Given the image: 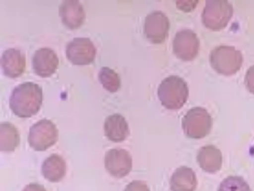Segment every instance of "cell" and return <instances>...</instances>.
Listing matches in <instances>:
<instances>
[{"instance_id": "obj_21", "label": "cell", "mask_w": 254, "mask_h": 191, "mask_svg": "<svg viewBox=\"0 0 254 191\" xmlns=\"http://www.w3.org/2000/svg\"><path fill=\"white\" fill-rule=\"evenodd\" d=\"M124 191H150V190L144 181L134 180L126 186Z\"/></svg>"}, {"instance_id": "obj_4", "label": "cell", "mask_w": 254, "mask_h": 191, "mask_svg": "<svg viewBox=\"0 0 254 191\" xmlns=\"http://www.w3.org/2000/svg\"><path fill=\"white\" fill-rule=\"evenodd\" d=\"M182 126L184 134L193 139H201L210 133L212 119L207 110L202 107H193L183 116Z\"/></svg>"}, {"instance_id": "obj_5", "label": "cell", "mask_w": 254, "mask_h": 191, "mask_svg": "<svg viewBox=\"0 0 254 191\" xmlns=\"http://www.w3.org/2000/svg\"><path fill=\"white\" fill-rule=\"evenodd\" d=\"M233 14V5L228 0H206L201 14L202 22L206 28L219 30L227 25Z\"/></svg>"}, {"instance_id": "obj_15", "label": "cell", "mask_w": 254, "mask_h": 191, "mask_svg": "<svg viewBox=\"0 0 254 191\" xmlns=\"http://www.w3.org/2000/svg\"><path fill=\"white\" fill-rule=\"evenodd\" d=\"M196 159L202 170L209 173H216L222 167V153L213 145L202 147L197 153Z\"/></svg>"}, {"instance_id": "obj_11", "label": "cell", "mask_w": 254, "mask_h": 191, "mask_svg": "<svg viewBox=\"0 0 254 191\" xmlns=\"http://www.w3.org/2000/svg\"><path fill=\"white\" fill-rule=\"evenodd\" d=\"M59 63L54 50L49 47H41L34 52L32 68L35 73L42 78L49 77L55 73Z\"/></svg>"}, {"instance_id": "obj_12", "label": "cell", "mask_w": 254, "mask_h": 191, "mask_svg": "<svg viewBox=\"0 0 254 191\" xmlns=\"http://www.w3.org/2000/svg\"><path fill=\"white\" fill-rule=\"evenodd\" d=\"M59 14L62 23L70 29L80 27L86 17L84 7L77 0L63 1L59 6Z\"/></svg>"}, {"instance_id": "obj_2", "label": "cell", "mask_w": 254, "mask_h": 191, "mask_svg": "<svg viewBox=\"0 0 254 191\" xmlns=\"http://www.w3.org/2000/svg\"><path fill=\"white\" fill-rule=\"evenodd\" d=\"M189 88L183 78L170 75L164 78L159 84L157 95L162 105L168 109L181 108L189 96Z\"/></svg>"}, {"instance_id": "obj_3", "label": "cell", "mask_w": 254, "mask_h": 191, "mask_svg": "<svg viewBox=\"0 0 254 191\" xmlns=\"http://www.w3.org/2000/svg\"><path fill=\"white\" fill-rule=\"evenodd\" d=\"M209 62L217 73L229 76L239 71L243 62L240 50L232 46L221 45L213 49L209 54Z\"/></svg>"}, {"instance_id": "obj_8", "label": "cell", "mask_w": 254, "mask_h": 191, "mask_svg": "<svg viewBox=\"0 0 254 191\" xmlns=\"http://www.w3.org/2000/svg\"><path fill=\"white\" fill-rule=\"evenodd\" d=\"M200 47L197 34L191 29L178 31L173 41V50L175 55L184 61H190L198 54Z\"/></svg>"}, {"instance_id": "obj_13", "label": "cell", "mask_w": 254, "mask_h": 191, "mask_svg": "<svg viewBox=\"0 0 254 191\" xmlns=\"http://www.w3.org/2000/svg\"><path fill=\"white\" fill-rule=\"evenodd\" d=\"M0 64L3 73L5 76L10 78H17L25 71V56L20 50L10 48L2 53Z\"/></svg>"}, {"instance_id": "obj_16", "label": "cell", "mask_w": 254, "mask_h": 191, "mask_svg": "<svg viewBox=\"0 0 254 191\" xmlns=\"http://www.w3.org/2000/svg\"><path fill=\"white\" fill-rule=\"evenodd\" d=\"M170 185L172 191H194L197 186L195 174L189 167H180L172 174Z\"/></svg>"}, {"instance_id": "obj_14", "label": "cell", "mask_w": 254, "mask_h": 191, "mask_svg": "<svg viewBox=\"0 0 254 191\" xmlns=\"http://www.w3.org/2000/svg\"><path fill=\"white\" fill-rule=\"evenodd\" d=\"M104 130L107 138L114 142H122L129 134L128 123L125 118L119 113H114L106 118Z\"/></svg>"}, {"instance_id": "obj_6", "label": "cell", "mask_w": 254, "mask_h": 191, "mask_svg": "<svg viewBox=\"0 0 254 191\" xmlns=\"http://www.w3.org/2000/svg\"><path fill=\"white\" fill-rule=\"evenodd\" d=\"M59 138V131L50 120L42 119L33 124L29 129L28 142L37 151H44L53 146Z\"/></svg>"}, {"instance_id": "obj_17", "label": "cell", "mask_w": 254, "mask_h": 191, "mask_svg": "<svg viewBox=\"0 0 254 191\" xmlns=\"http://www.w3.org/2000/svg\"><path fill=\"white\" fill-rule=\"evenodd\" d=\"M66 172V165L64 160L56 154H53L46 158L42 164V174L50 182L61 181L65 176Z\"/></svg>"}, {"instance_id": "obj_7", "label": "cell", "mask_w": 254, "mask_h": 191, "mask_svg": "<svg viewBox=\"0 0 254 191\" xmlns=\"http://www.w3.org/2000/svg\"><path fill=\"white\" fill-rule=\"evenodd\" d=\"M96 48L89 38L75 37L66 45L67 59L73 65H85L92 63L96 56Z\"/></svg>"}, {"instance_id": "obj_20", "label": "cell", "mask_w": 254, "mask_h": 191, "mask_svg": "<svg viewBox=\"0 0 254 191\" xmlns=\"http://www.w3.org/2000/svg\"><path fill=\"white\" fill-rule=\"evenodd\" d=\"M217 191H251V190L242 177L230 176L221 182Z\"/></svg>"}, {"instance_id": "obj_1", "label": "cell", "mask_w": 254, "mask_h": 191, "mask_svg": "<svg viewBox=\"0 0 254 191\" xmlns=\"http://www.w3.org/2000/svg\"><path fill=\"white\" fill-rule=\"evenodd\" d=\"M43 102V91L37 84L26 82L12 90L9 105L12 112L20 118H29L39 111Z\"/></svg>"}, {"instance_id": "obj_22", "label": "cell", "mask_w": 254, "mask_h": 191, "mask_svg": "<svg viewBox=\"0 0 254 191\" xmlns=\"http://www.w3.org/2000/svg\"><path fill=\"white\" fill-rule=\"evenodd\" d=\"M245 84L248 91L254 94V65L248 69L245 77Z\"/></svg>"}, {"instance_id": "obj_9", "label": "cell", "mask_w": 254, "mask_h": 191, "mask_svg": "<svg viewBox=\"0 0 254 191\" xmlns=\"http://www.w3.org/2000/svg\"><path fill=\"white\" fill-rule=\"evenodd\" d=\"M169 28V18L161 10H153L145 18L144 33L152 43L159 44L164 42L168 35Z\"/></svg>"}, {"instance_id": "obj_24", "label": "cell", "mask_w": 254, "mask_h": 191, "mask_svg": "<svg viewBox=\"0 0 254 191\" xmlns=\"http://www.w3.org/2000/svg\"><path fill=\"white\" fill-rule=\"evenodd\" d=\"M197 2V1H192L190 4H185L183 3V1H176V3L177 7L179 8L184 11H189L195 7Z\"/></svg>"}, {"instance_id": "obj_23", "label": "cell", "mask_w": 254, "mask_h": 191, "mask_svg": "<svg viewBox=\"0 0 254 191\" xmlns=\"http://www.w3.org/2000/svg\"><path fill=\"white\" fill-rule=\"evenodd\" d=\"M22 191H47L45 188L37 183H30L26 185Z\"/></svg>"}, {"instance_id": "obj_10", "label": "cell", "mask_w": 254, "mask_h": 191, "mask_svg": "<svg viewBox=\"0 0 254 191\" xmlns=\"http://www.w3.org/2000/svg\"><path fill=\"white\" fill-rule=\"evenodd\" d=\"M104 165L111 176L122 178L128 175L132 169V157L125 149H111L105 153Z\"/></svg>"}, {"instance_id": "obj_18", "label": "cell", "mask_w": 254, "mask_h": 191, "mask_svg": "<svg viewBox=\"0 0 254 191\" xmlns=\"http://www.w3.org/2000/svg\"><path fill=\"white\" fill-rule=\"evenodd\" d=\"M20 143V136L17 128L9 122L0 125V150L1 152L14 151Z\"/></svg>"}, {"instance_id": "obj_19", "label": "cell", "mask_w": 254, "mask_h": 191, "mask_svg": "<svg viewBox=\"0 0 254 191\" xmlns=\"http://www.w3.org/2000/svg\"><path fill=\"white\" fill-rule=\"evenodd\" d=\"M98 79L103 88L110 93L116 92L121 87L119 75L108 67H103L100 69Z\"/></svg>"}]
</instances>
